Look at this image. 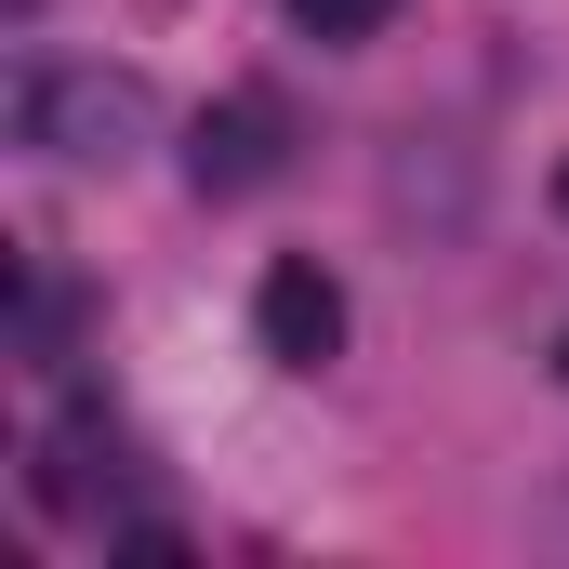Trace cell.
Returning a JSON list of instances; mask_svg holds the SVG:
<instances>
[{
	"instance_id": "3",
	"label": "cell",
	"mask_w": 569,
	"mask_h": 569,
	"mask_svg": "<svg viewBox=\"0 0 569 569\" xmlns=\"http://www.w3.org/2000/svg\"><path fill=\"white\" fill-rule=\"evenodd\" d=\"M252 331H266V358L279 371H331L345 358V279L331 266H266V291H252Z\"/></svg>"
},
{
	"instance_id": "1",
	"label": "cell",
	"mask_w": 569,
	"mask_h": 569,
	"mask_svg": "<svg viewBox=\"0 0 569 569\" xmlns=\"http://www.w3.org/2000/svg\"><path fill=\"white\" fill-rule=\"evenodd\" d=\"M27 146H53V159H133L146 146V80L133 67H53V80H27Z\"/></svg>"
},
{
	"instance_id": "5",
	"label": "cell",
	"mask_w": 569,
	"mask_h": 569,
	"mask_svg": "<svg viewBox=\"0 0 569 569\" xmlns=\"http://www.w3.org/2000/svg\"><path fill=\"white\" fill-rule=\"evenodd\" d=\"M291 13H305V27H318V40H371V27H385V13H398V0H291Z\"/></svg>"
},
{
	"instance_id": "4",
	"label": "cell",
	"mask_w": 569,
	"mask_h": 569,
	"mask_svg": "<svg viewBox=\"0 0 569 569\" xmlns=\"http://www.w3.org/2000/svg\"><path fill=\"white\" fill-rule=\"evenodd\" d=\"M120 477H133V450L107 437V411H67V425L40 437V477L27 490H40V517H107Z\"/></svg>"
},
{
	"instance_id": "2",
	"label": "cell",
	"mask_w": 569,
	"mask_h": 569,
	"mask_svg": "<svg viewBox=\"0 0 569 569\" xmlns=\"http://www.w3.org/2000/svg\"><path fill=\"white\" fill-rule=\"evenodd\" d=\"M279 159H291V107H279V93H226V107H199V133H186L199 199H252Z\"/></svg>"
},
{
	"instance_id": "7",
	"label": "cell",
	"mask_w": 569,
	"mask_h": 569,
	"mask_svg": "<svg viewBox=\"0 0 569 569\" xmlns=\"http://www.w3.org/2000/svg\"><path fill=\"white\" fill-rule=\"evenodd\" d=\"M557 212H569V159H557Z\"/></svg>"
},
{
	"instance_id": "6",
	"label": "cell",
	"mask_w": 569,
	"mask_h": 569,
	"mask_svg": "<svg viewBox=\"0 0 569 569\" xmlns=\"http://www.w3.org/2000/svg\"><path fill=\"white\" fill-rule=\"evenodd\" d=\"M557 385H569V331H557Z\"/></svg>"
}]
</instances>
